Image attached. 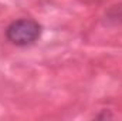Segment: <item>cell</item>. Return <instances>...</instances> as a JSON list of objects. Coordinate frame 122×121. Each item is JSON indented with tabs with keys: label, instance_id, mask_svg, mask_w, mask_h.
<instances>
[{
	"label": "cell",
	"instance_id": "cell-1",
	"mask_svg": "<svg viewBox=\"0 0 122 121\" xmlns=\"http://www.w3.org/2000/svg\"><path fill=\"white\" fill-rule=\"evenodd\" d=\"M41 26L33 19H19L10 23L6 29V37L14 46H30L41 36Z\"/></svg>",
	"mask_w": 122,
	"mask_h": 121
}]
</instances>
